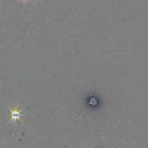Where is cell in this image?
I'll return each instance as SVG.
<instances>
[{"label":"cell","mask_w":148,"mask_h":148,"mask_svg":"<svg viewBox=\"0 0 148 148\" xmlns=\"http://www.w3.org/2000/svg\"><path fill=\"white\" fill-rule=\"evenodd\" d=\"M20 1V0H19V1ZM29 1H30L32 2V1H30V0H29ZM23 1H24V2H26V0H23Z\"/></svg>","instance_id":"obj_2"},{"label":"cell","mask_w":148,"mask_h":148,"mask_svg":"<svg viewBox=\"0 0 148 148\" xmlns=\"http://www.w3.org/2000/svg\"><path fill=\"white\" fill-rule=\"evenodd\" d=\"M9 110H10V113H11V114H10V116L11 117V119L9 121L8 123H9L11 121L13 120L14 121V122L16 123V122L17 120V119H18V120H20L21 122H22L23 123V121L20 119V117L21 116H22L24 115L25 114H20V112L21 111L22 109L20 110H17V109H16L14 110H12L10 109V108H8Z\"/></svg>","instance_id":"obj_1"}]
</instances>
